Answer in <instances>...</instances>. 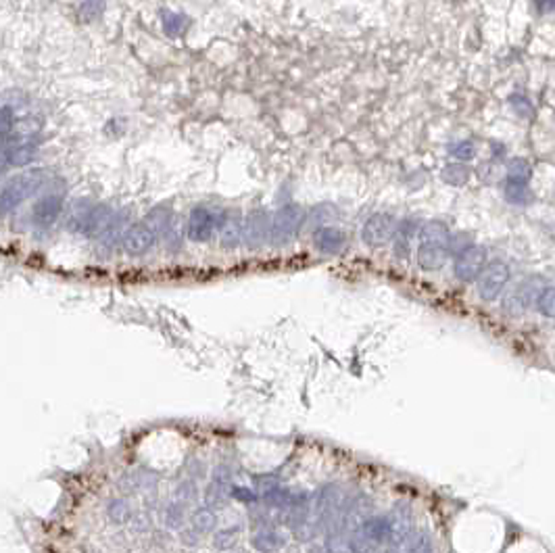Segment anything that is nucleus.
Returning <instances> with one entry per match:
<instances>
[{
	"label": "nucleus",
	"instance_id": "20e7f679",
	"mask_svg": "<svg viewBox=\"0 0 555 553\" xmlns=\"http://www.w3.org/2000/svg\"><path fill=\"white\" fill-rule=\"evenodd\" d=\"M545 286H541V280L539 278H526L518 284H514L512 288H507L503 292V299H501V309L512 315V317H520L528 307L537 305V299L541 294Z\"/></svg>",
	"mask_w": 555,
	"mask_h": 553
},
{
	"label": "nucleus",
	"instance_id": "412c9836",
	"mask_svg": "<svg viewBox=\"0 0 555 553\" xmlns=\"http://www.w3.org/2000/svg\"><path fill=\"white\" fill-rule=\"evenodd\" d=\"M190 526L196 529L201 535H207V533H213L215 526H217V514L213 512V508L209 505H203V508H196L190 516Z\"/></svg>",
	"mask_w": 555,
	"mask_h": 553
},
{
	"label": "nucleus",
	"instance_id": "6ab92c4d",
	"mask_svg": "<svg viewBox=\"0 0 555 553\" xmlns=\"http://www.w3.org/2000/svg\"><path fill=\"white\" fill-rule=\"evenodd\" d=\"M161 27L169 38H180L188 31L190 19L188 15L178 10H161Z\"/></svg>",
	"mask_w": 555,
	"mask_h": 553
},
{
	"label": "nucleus",
	"instance_id": "79ce46f5",
	"mask_svg": "<svg viewBox=\"0 0 555 553\" xmlns=\"http://www.w3.org/2000/svg\"><path fill=\"white\" fill-rule=\"evenodd\" d=\"M533 6L541 13V15H547L555 10V0H533Z\"/></svg>",
	"mask_w": 555,
	"mask_h": 553
},
{
	"label": "nucleus",
	"instance_id": "423d86ee",
	"mask_svg": "<svg viewBox=\"0 0 555 553\" xmlns=\"http://www.w3.org/2000/svg\"><path fill=\"white\" fill-rule=\"evenodd\" d=\"M512 280V270L503 259H493L476 280V292L484 303H493L503 296Z\"/></svg>",
	"mask_w": 555,
	"mask_h": 553
},
{
	"label": "nucleus",
	"instance_id": "cd10ccee",
	"mask_svg": "<svg viewBox=\"0 0 555 553\" xmlns=\"http://www.w3.org/2000/svg\"><path fill=\"white\" fill-rule=\"evenodd\" d=\"M449 155L459 163H468L476 157V144L472 140H457L449 144Z\"/></svg>",
	"mask_w": 555,
	"mask_h": 553
},
{
	"label": "nucleus",
	"instance_id": "58836bf2",
	"mask_svg": "<svg viewBox=\"0 0 555 553\" xmlns=\"http://www.w3.org/2000/svg\"><path fill=\"white\" fill-rule=\"evenodd\" d=\"M184 468H186V472L190 474V478H194V480H196V478L201 480V478H205V474H207V468H205V464H203V461H199L196 457H190V459L186 461V466H184Z\"/></svg>",
	"mask_w": 555,
	"mask_h": 553
},
{
	"label": "nucleus",
	"instance_id": "a878e982",
	"mask_svg": "<svg viewBox=\"0 0 555 553\" xmlns=\"http://www.w3.org/2000/svg\"><path fill=\"white\" fill-rule=\"evenodd\" d=\"M163 522H165V526L167 529H171V531H178V529H182V524L186 522V503L184 501H171L167 508H165V512H163Z\"/></svg>",
	"mask_w": 555,
	"mask_h": 553
},
{
	"label": "nucleus",
	"instance_id": "bb28decb",
	"mask_svg": "<svg viewBox=\"0 0 555 553\" xmlns=\"http://www.w3.org/2000/svg\"><path fill=\"white\" fill-rule=\"evenodd\" d=\"M535 309H537L543 317L555 319V286H545V288L541 290Z\"/></svg>",
	"mask_w": 555,
	"mask_h": 553
},
{
	"label": "nucleus",
	"instance_id": "f257e3e1",
	"mask_svg": "<svg viewBox=\"0 0 555 553\" xmlns=\"http://www.w3.org/2000/svg\"><path fill=\"white\" fill-rule=\"evenodd\" d=\"M451 236L453 234L449 226L440 220H430L421 224L417 236L416 261L424 272H438L445 268L451 257Z\"/></svg>",
	"mask_w": 555,
	"mask_h": 553
},
{
	"label": "nucleus",
	"instance_id": "473e14b6",
	"mask_svg": "<svg viewBox=\"0 0 555 553\" xmlns=\"http://www.w3.org/2000/svg\"><path fill=\"white\" fill-rule=\"evenodd\" d=\"M230 497L234 501H240V503H247V505H255L259 501V495L255 489H249V487H243V484H232L230 489Z\"/></svg>",
	"mask_w": 555,
	"mask_h": 553
},
{
	"label": "nucleus",
	"instance_id": "f03ea898",
	"mask_svg": "<svg viewBox=\"0 0 555 553\" xmlns=\"http://www.w3.org/2000/svg\"><path fill=\"white\" fill-rule=\"evenodd\" d=\"M50 180V171L48 169H29L23 171L15 178H10L4 186H2V194H0V207H2V215H8L10 211H15L21 203H25L27 199H31L34 194H38Z\"/></svg>",
	"mask_w": 555,
	"mask_h": 553
},
{
	"label": "nucleus",
	"instance_id": "dca6fc26",
	"mask_svg": "<svg viewBox=\"0 0 555 553\" xmlns=\"http://www.w3.org/2000/svg\"><path fill=\"white\" fill-rule=\"evenodd\" d=\"M359 531L363 533V537L372 545L391 543V539H393V520H391V516H372V518H366L361 522Z\"/></svg>",
	"mask_w": 555,
	"mask_h": 553
},
{
	"label": "nucleus",
	"instance_id": "1a4fd4ad",
	"mask_svg": "<svg viewBox=\"0 0 555 553\" xmlns=\"http://www.w3.org/2000/svg\"><path fill=\"white\" fill-rule=\"evenodd\" d=\"M157 240H159V234L154 232V228L146 220H142V222H134L126 228V232L122 236V249L130 257H142L154 249Z\"/></svg>",
	"mask_w": 555,
	"mask_h": 553
},
{
	"label": "nucleus",
	"instance_id": "2f4dec72",
	"mask_svg": "<svg viewBox=\"0 0 555 553\" xmlns=\"http://www.w3.org/2000/svg\"><path fill=\"white\" fill-rule=\"evenodd\" d=\"M505 175H514V178H522V180H531L533 178V167L526 159H512L507 163V173Z\"/></svg>",
	"mask_w": 555,
	"mask_h": 553
},
{
	"label": "nucleus",
	"instance_id": "393cba45",
	"mask_svg": "<svg viewBox=\"0 0 555 553\" xmlns=\"http://www.w3.org/2000/svg\"><path fill=\"white\" fill-rule=\"evenodd\" d=\"M261 501L266 508H272V510H290L292 491H288L286 487L270 489V491L261 493Z\"/></svg>",
	"mask_w": 555,
	"mask_h": 553
},
{
	"label": "nucleus",
	"instance_id": "37998d69",
	"mask_svg": "<svg viewBox=\"0 0 555 553\" xmlns=\"http://www.w3.org/2000/svg\"><path fill=\"white\" fill-rule=\"evenodd\" d=\"M363 553H376V552H363Z\"/></svg>",
	"mask_w": 555,
	"mask_h": 553
},
{
	"label": "nucleus",
	"instance_id": "6e6552de",
	"mask_svg": "<svg viewBox=\"0 0 555 553\" xmlns=\"http://www.w3.org/2000/svg\"><path fill=\"white\" fill-rule=\"evenodd\" d=\"M399 220L391 213H374L366 220L361 228V240L368 247H384L395 240Z\"/></svg>",
	"mask_w": 555,
	"mask_h": 553
},
{
	"label": "nucleus",
	"instance_id": "5701e85b",
	"mask_svg": "<svg viewBox=\"0 0 555 553\" xmlns=\"http://www.w3.org/2000/svg\"><path fill=\"white\" fill-rule=\"evenodd\" d=\"M440 178H442V182L449 184V186H463V184L470 182V167L463 165V163H459V161L449 163V165H445V169L440 171Z\"/></svg>",
	"mask_w": 555,
	"mask_h": 553
},
{
	"label": "nucleus",
	"instance_id": "4c0bfd02",
	"mask_svg": "<svg viewBox=\"0 0 555 553\" xmlns=\"http://www.w3.org/2000/svg\"><path fill=\"white\" fill-rule=\"evenodd\" d=\"M253 482H255V489L259 491H270V489H276L280 487V478L276 474H259V476H253Z\"/></svg>",
	"mask_w": 555,
	"mask_h": 553
},
{
	"label": "nucleus",
	"instance_id": "ddd939ff",
	"mask_svg": "<svg viewBox=\"0 0 555 553\" xmlns=\"http://www.w3.org/2000/svg\"><path fill=\"white\" fill-rule=\"evenodd\" d=\"M38 150H40V144L36 140L2 144V171L6 173L8 169L31 165L38 157Z\"/></svg>",
	"mask_w": 555,
	"mask_h": 553
},
{
	"label": "nucleus",
	"instance_id": "7c9ffc66",
	"mask_svg": "<svg viewBox=\"0 0 555 553\" xmlns=\"http://www.w3.org/2000/svg\"><path fill=\"white\" fill-rule=\"evenodd\" d=\"M175 497L178 501H184V503H192L199 499V484L194 478H188V480H182L175 489Z\"/></svg>",
	"mask_w": 555,
	"mask_h": 553
},
{
	"label": "nucleus",
	"instance_id": "a19ab883",
	"mask_svg": "<svg viewBox=\"0 0 555 553\" xmlns=\"http://www.w3.org/2000/svg\"><path fill=\"white\" fill-rule=\"evenodd\" d=\"M232 476H234V472H232V468L226 466V464H219V466H215V470H213V478H215V480H222V482L232 484Z\"/></svg>",
	"mask_w": 555,
	"mask_h": 553
},
{
	"label": "nucleus",
	"instance_id": "39448f33",
	"mask_svg": "<svg viewBox=\"0 0 555 553\" xmlns=\"http://www.w3.org/2000/svg\"><path fill=\"white\" fill-rule=\"evenodd\" d=\"M226 211H217L205 205H199L190 211L188 222H186V236L192 243H209L217 232L224 222Z\"/></svg>",
	"mask_w": 555,
	"mask_h": 553
},
{
	"label": "nucleus",
	"instance_id": "aec40b11",
	"mask_svg": "<svg viewBox=\"0 0 555 553\" xmlns=\"http://www.w3.org/2000/svg\"><path fill=\"white\" fill-rule=\"evenodd\" d=\"M286 543V539L272 529H261L253 539H251V545L253 550L259 553H274L278 550H282Z\"/></svg>",
	"mask_w": 555,
	"mask_h": 553
},
{
	"label": "nucleus",
	"instance_id": "f704fd0d",
	"mask_svg": "<svg viewBox=\"0 0 555 553\" xmlns=\"http://www.w3.org/2000/svg\"><path fill=\"white\" fill-rule=\"evenodd\" d=\"M234 543H236V531H232V529L215 531V535H213V545H215L217 550H222V552L232 550Z\"/></svg>",
	"mask_w": 555,
	"mask_h": 553
},
{
	"label": "nucleus",
	"instance_id": "7ed1b4c3",
	"mask_svg": "<svg viewBox=\"0 0 555 553\" xmlns=\"http://www.w3.org/2000/svg\"><path fill=\"white\" fill-rule=\"evenodd\" d=\"M307 222V213L301 205L288 203L280 207L272 217V245L274 247H286L296 240L303 226Z\"/></svg>",
	"mask_w": 555,
	"mask_h": 553
},
{
	"label": "nucleus",
	"instance_id": "c9c22d12",
	"mask_svg": "<svg viewBox=\"0 0 555 553\" xmlns=\"http://www.w3.org/2000/svg\"><path fill=\"white\" fill-rule=\"evenodd\" d=\"M15 122H17V111L15 107H10L8 103L2 105V140L8 138V134L13 132L15 128Z\"/></svg>",
	"mask_w": 555,
	"mask_h": 553
},
{
	"label": "nucleus",
	"instance_id": "a211bd4d",
	"mask_svg": "<svg viewBox=\"0 0 555 553\" xmlns=\"http://www.w3.org/2000/svg\"><path fill=\"white\" fill-rule=\"evenodd\" d=\"M531 180L505 175L503 180V196L510 205H526L531 201Z\"/></svg>",
	"mask_w": 555,
	"mask_h": 553
},
{
	"label": "nucleus",
	"instance_id": "f8f14e48",
	"mask_svg": "<svg viewBox=\"0 0 555 553\" xmlns=\"http://www.w3.org/2000/svg\"><path fill=\"white\" fill-rule=\"evenodd\" d=\"M272 217L266 209L251 211L245 217V247L257 251L266 243H272Z\"/></svg>",
	"mask_w": 555,
	"mask_h": 553
},
{
	"label": "nucleus",
	"instance_id": "c85d7f7f",
	"mask_svg": "<svg viewBox=\"0 0 555 553\" xmlns=\"http://www.w3.org/2000/svg\"><path fill=\"white\" fill-rule=\"evenodd\" d=\"M105 0H82L78 13H80V19L90 23V21H96L103 13H105Z\"/></svg>",
	"mask_w": 555,
	"mask_h": 553
},
{
	"label": "nucleus",
	"instance_id": "9b49d317",
	"mask_svg": "<svg viewBox=\"0 0 555 553\" xmlns=\"http://www.w3.org/2000/svg\"><path fill=\"white\" fill-rule=\"evenodd\" d=\"M65 209V196L61 192H46L38 196L31 205V222L40 230L52 228Z\"/></svg>",
	"mask_w": 555,
	"mask_h": 553
},
{
	"label": "nucleus",
	"instance_id": "4468645a",
	"mask_svg": "<svg viewBox=\"0 0 555 553\" xmlns=\"http://www.w3.org/2000/svg\"><path fill=\"white\" fill-rule=\"evenodd\" d=\"M313 247L322 255H338L347 247V234L336 226H319L313 232Z\"/></svg>",
	"mask_w": 555,
	"mask_h": 553
},
{
	"label": "nucleus",
	"instance_id": "9d476101",
	"mask_svg": "<svg viewBox=\"0 0 555 553\" xmlns=\"http://www.w3.org/2000/svg\"><path fill=\"white\" fill-rule=\"evenodd\" d=\"M115 220H117V213H115L113 207H109L105 203H92V207L88 209V213L84 215V220L80 222L75 232L84 234L88 238H99L101 240L111 230Z\"/></svg>",
	"mask_w": 555,
	"mask_h": 553
},
{
	"label": "nucleus",
	"instance_id": "b1692460",
	"mask_svg": "<svg viewBox=\"0 0 555 553\" xmlns=\"http://www.w3.org/2000/svg\"><path fill=\"white\" fill-rule=\"evenodd\" d=\"M230 489H232V484L211 478V482H209L207 489H205V505H209V508H219V505L230 497Z\"/></svg>",
	"mask_w": 555,
	"mask_h": 553
},
{
	"label": "nucleus",
	"instance_id": "ea45409f",
	"mask_svg": "<svg viewBox=\"0 0 555 553\" xmlns=\"http://www.w3.org/2000/svg\"><path fill=\"white\" fill-rule=\"evenodd\" d=\"M180 541L186 545V547H194V545H199L201 543V533L196 531V529H184L182 533H180Z\"/></svg>",
	"mask_w": 555,
	"mask_h": 553
},
{
	"label": "nucleus",
	"instance_id": "2eb2a0df",
	"mask_svg": "<svg viewBox=\"0 0 555 553\" xmlns=\"http://www.w3.org/2000/svg\"><path fill=\"white\" fill-rule=\"evenodd\" d=\"M217 236L224 249H238L240 245H245V220L238 213H226Z\"/></svg>",
	"mask_w": 555,
	"mask_h": 553
},
{
	"label": "nucleus",
	"instance_id": "4be33fe9",
	"mask_svg": "<svg viewBox=\"0 0 555 553\" xmlns=\"http://www.w3.org/2000/svg\"><path fill=\"white\" fill-rule=\"evenodd\" d=\"M107 518L111 524L115 526H124L132 520V508H130V501L124 499V497H115L109 501L107 505Z\"/></svg>",
	"mask_w": 555,
	"mask_h": 553
},
{
	"label": "nucleus",
	"instance_id": "f3484780",
	"mask_svg": "<svg viewBox=\"0 0 555 553\" xmlns=\"http://www.w3.org/2000/svg\"><path fill=\"white\" fill-rule=\"evenodd\" d=\"M419 228H421V224L412 220V217H405L399 222V228H397V234L393 240V249H395L397 259H408L412 255V243L416 236H419Z\"/></svg>",
	"mask_w": 555,
	"mask_h": 553
},
{
	"label": "nucleus",
	"instance_id": "e433bc0d",
	"mask_svg": "<svg viewBox=\"0 0 555 553\" xmlns=\"http://www.w3.org/2000/svg\"><path fill=\"white\" fill-rule=\"evenodd\" d=\"M326 552L328 553H351L349 550V541L338 537L336 533H330L326 539Z\"/></svg>",
	"mask_w": 555,
	"mask_h": 553
},
{
	"label": "nucleus",
	"instance_id": "72a5a7b5",
	"mask_svg": "<svg viewBox=\"0 0 555 553\" xmlns=\"http://www.w3.org/2000/svg\"><path fill=\"white\" fill-rule=\"evenodd\" d=\"M510 107H512L520 117H533V113H535L533 103H531L524 94H512V96H510Z\"/></svg>",
	"mask_w": 555,
	"mask_h": 553
},
{
	"label": "nucleus",
	"instance_id": "c756f323",
	"mask_svg": "<svg viewBox=\"0 0 555 553\" xmlns=\"http://www.w3.org/2000/svg\"><path fill=\"white\" fill-rule=\"evenodd\" d=\"M403 553H434V545H432V539L428 533H414L412 539L408 541L405 545V552Z\"/></svg>",
	"mask_w": 555,
	"mask_h": 553
},
{
	"label": "nucleus",
	"instance_id": "0eeeda50",
	"mask_svg": "<svg viewBox=\"0 0 555 553\" xmlns=\"http://www.w3.org/2000/svg\"><path fill=\"white\" fill-rule=\"evenodd\" d=\"M489 266V253L482 245H470L453 257V276L463 284L476 282Z\"/></svg>",
	"mask_w": 555,
	"mask_h": 553
}]
</instances>
